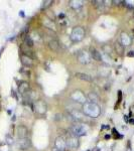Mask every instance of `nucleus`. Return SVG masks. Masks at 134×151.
<instances>
[{
  "instance_id": "1",
  "label": "nucleus",
  "mask_w": 134,
  "mask_h": 151,
  "mask_svg": "<svg viewBox=\"0 0 134 151\" xmlns=\"http://www.w3.org/2000/svg\"><path fill=\"white\" fill-rule=\"evenodd\" d=\"M83 112L85 115L91 117V118H98L101 114V108L98 104L92 103V102H86L83 105Z\"/></svg>"
},
{
  "instance_id": "2",
  "label": "nucleus",
  "mask_w": 134,
  "mask_h": 151,
  "mask_svg": "<svg viewBox=\"0 0 134 151\" xmlns=\"http://www.w3.org/2000/svg\"><path fill=\"white\" fill-rule=\"evenodd\" d=\"M70 133L73 137H81L87 134V130L83 124H75L70 128Z\"/></svg>"
},
{
  "instance_id": "3",
  "label": "nucleus",
  "mask_w": 134,
  "mask_h": 151,
  "mask_svg": "<svg viewBox=\"0 0 134 151\" xmlns=\"http://www.w3.org/2000/svg\"><path fill=\"white\" fill-rule=\"evenodd\" d=\"M85 36V30L84 28L81 27V26H76L74 29H73L72 33H71V40L75 42H78V41H81Z\"/></svg>"
},
{
  "instance_id": "4",
  "label": "nucleus",
  "mask_w": 134,
  "mask_h": 151,
  "mask_svg": "<svg viewBox=\"0 0 134 151\" xmlns=\"http://www.w3.org/2000/svg\"><path fill=\"white\" fill-rule=\"evenodd\" d=\"M71 98L74 100L75 102H78V103H81L84 105L85 103L87 102V99H86V96L84 95V93L81 91H74L71 95Z\"/></svg>"
},
{
  "instance_id": "5",
  "label": "nucleus",
  "mask_w": 134,
  "mask_h": 151,
  "mask_svg": "<svg viewBox=\"0 0 134 151\" xmlns=\"http://www.w3.org/2000/svg\"><path fill=\"white\" fill-rule=\"evenodd\" d=\"M78 62L82 65H88L91 62V55H90L89 52L82 50V52L78 53Z\"/></svg>"
},
{
  "instance_id": "6",
  "label": "nucleus",
  "mask_w": 134,
  "mask_h": 151,
  "mask_svg": "<svg viewBox=\"0 0 134 151\" xmlns=\"http://www.w3.org/2000/svg\"><path fill=\"white\" fill-rule=\"evenodd\" d=\"M55 147L61 151H65L67 149V141H66V139L63 136H58V137L55 138Z\"/></svg>"
},
{
  "instance_id": "7",
  "label": "nucleus",
  "mask_w": 134,
  "mask_h": 151,
  "mask_svg": "<svg viewBox=\"0 0 134 151\" xmlns=\"http://www.w3.org/2000/svg\"><path fill=\"white\" fill-rule=\"evenodd\" d=\"M18 148L20 150H27L31 146V140L28 137L26 138H19L17 141Z\"/></svg>"
},
{
  "instance_id": "8",
  "label": "nucleus",
  "mask_w": 134,
  "mask_h": 151,
  "mask_svg": "<svg viewBox=\"0 0 134 151\" xmlns=\"http://www.w3.org/2000/svg\"><path fill=\"white\" fill-rule=\"evenodd\" d=\"M67 148L68 149H71V150H74L76 148L79 147V140H78L77 137H70L68 138L67 140Z\"/></svg>"
},
{
  "instance_id": "9",
  "label": "nucleus",
  "mask_w": 134,
  "mask_h": 151,
  "mask_svg": "<svg viewBox=\"0 0 134 151\" xmlns=\"http://www.w3.org/2000/svg\"><path fill=\"white\" fill-rule=\"evenodd\" d=\"M20 60H21V64H22L24 67H32V65H33V60H32V58H31L29 55H21V57H20Z\"/></svg>"
},
{
  "instance_id": "10",
  "label": "nucleus",
  "mask_w": 134,
  "mask_h": 151,
  "mask_svg": "<svg viewBox=\"0 0 134 151\" xmlns=\"http://www.w3.org/2000/svg\"><path fill=\"white\" fill-rule=\"evenodd\" d=\"M29 131L28 129L23 125H19L17 127V136H18V139L19 138H26L28 135Z\"/></svg>"
},
{
  "instance_id": "11",
  "label": "nucleus",
  "mask_w": 134,
  "mask_h": 151,
  "mask_svg": "<svg viewBox=\"0 0 134 151\" xmlns=\"http://www.w3.org/2000/svg\"><path fill=\"white\" fill-rule=\"evenodd\" d=\"M35 110L40 114H45L47 112V105L43 101H37L35 104Z\"/></svg>"
},
{
  "instance_id": "12",
  "label": "nucleus",
  "mask_w": 134,
  "mask_h": 151,
  "mask_svg": "<svg viewBox=\"0 0 134 151\" xmlns=\"http://www.w3.org/2000/svg\"><path fill=\"white\" fill-rule=\"evenodd\" d=\"M48 47L52 50L53 52H60L61 50V43L60 41L57 40H50V42H48Z\"/></svg>"
},
{
  "instance_id": "13",
  "label": "nucleus",
  "mask_w": 134,
  "mask_h": 151,
  "mask_svg": "<svg viewBox=\"0 0 134 151\" xmlns=\"http://www.w3.org/2000/svg\"><path fill=\"white\" fill-rule=\"evenodd\" d=\"M121 45L123 47H128L131 45V37L126 32L121 33Z\"/></svg>"
},
{
  "instance_id": "14",
  "label": "nucleus",
  "mask_w": 134,
  "mask_h": 151,
  "mask_svg": "<svg viewBox=\"0 0 134 151\" xmlns=\"http://www.w3.org/2000/svg\"><path fill=\"white\" fill-rule=\"evenodd\" d=\"M76 78L78 79L82 80V81H86V82H92L93 79L90 75H87V74H83V73H76Z\"/></svg>"
},
{
  "instance_id": "15",
  "label": "nucleus",
  "mask_w": 134,
  "mask_h": 151,
  "mask_svg": "<svg viewBox=\"0 0 134 151\" xmlns=\"http://www.w3.org/2000/svg\"><path fill=\"white\" fill-rule=\"evenodd\" d=\"M29 90V84L27 82H21L18 86V92L20 94H24L26 93Z\"/></svg>"
},
{
  "instance_id": "16",
  "label": "nucleus",
  "mask_w": 134,
  "mask_h": 151,
  "mask_svg": "<svg viewBox=\"0 0 134 151\" xmlns=\"http://www.w3.org/2000/svg\"><path fill=\"white\" fill-rule=\"evenodd\" d=\"M91 58H94V60H97V62H102V55H101V53H100L98 50H91Z\"/></svg>"
},
{
  "instance_id": "17",
  "label": "nucleus",
  "mask_w": 134,
  "mask_h": 151,
  "mask_svg": "<svg viewBox=\"0 0 134 151\" xmlns=\"http://www.w3.org/2000/svg\"><path fill=\"white\" fill-rule=\"evenodd\" d=\"M83 5V2L81 0H71L70 1V6L74 9H79L81 8Z\"/></svg>"
},
{
  "instance_id": "18",
  "label": "nucleus",
  "mask_w": 134,
  "mask_h": 151,
  "mask_svg": "<svg viewBox=\"0 0 134 151\" xmlns=\"http://www.w3.org/2000/svg\"><path fill=\"white\" fill-rule=\"evenodd\" d=\"M115 50H116V52L117 53H119V55H123V52H124V47L122 45H121V42H119V41H116L115 42Z\"/></svg>"
},
{
  "instance_id": "19",
  "label": "nucleus",
  "mask_w": 134,
  "mask_h": 151,
  "mask_svg": "<svg viewBox=\"0 0 134 151\" xmlns=\"http://www.w3.org/2000/svg\"><path fill=\"white\" fill-rule=\"evenodd\" d=\"M88 98L91 100L92 103H95V104H97V102L99 101V97L97 96V95L95 94V93H93V92L89 93V95H88Z\"/></svg>"
},
{
  "instance_id": "20",
  "label": "nucleus",
  "mask_w": 134,
  "mask_h": 151,
  "mask_svg": "<svg viewBox=\"0 0 134 151\" xmlns=\"http://www.w3.org/2000/svg\"><path fill=\"white\" fill-rule=\"evenodd\" d=\"M24 42H25V45H27V47H32L33 45V40H32V38H31V36H26Z\"/></svg>"
},
{
  "instance_id": "21",
  "label": "nucleus",
  "mask_w": 134,
  "mask_h": 151,
  "mask_svg": "<svg viewBox=\"0 0 134 151\" xmlns=\"http://www.w3.org/2000/svg\"><path fill=\"white\" fill-rule=\"evenodd\" d=\"M5 141H6V143H7L8 145H12V144H13V142H14V141H13V138H12L10 135H6Z\"/></svg>"
},
{
  "instance_id": "22",
  "label": "nucleus",
  "mask_w": 134,
  "mask_h": 151,
  "mask_svg": "<svg viewBox=\"0 0 134 151\" xmlns=\"http://www.w3.org/2000/svg\"><path fill=\"white\" fill-rule=\"evenodd\" d=\"M50 3H53L52 0H48V1H45L43 2V8H45V7H48L50 5Z\"/></svg>"
},
{
  "instance_id": "23",
  "label": "nucleus",
  "mask_w": 134,
  "mask_h": 151,
  "mask_svg": "<svg viewBox=\"0 0 134 151\" xmlns=\"http://www.w3.org/2000/svg\"><path fill=\"white\" fill-rule=\"evenodd\" d=\"M127 55H128V57H130V58L134 57V52H133V50H131V52H129V53H127Z\"/></svg>"
},
{
  "instance_id": "24",
  "label": "nucleus",
  "mask_w": 134,
  "mask_h": 151,
  "mask_svg": "<svg viewBox=\"0 0 134 151\" xmlns=\"http://www.w3.org/2000/svg\"><path fill=\"white\" fill-rule=\"evenodd\" d=\"M53 151H61V150H58V149H57V148H53Z\"/></svg>"
},
{
  "instance_id": "25",
  "label": "nucleus",
  "mask_w": 134,
  "mask_h": 151,
  "mask_svg": "<svg viewBox=\"0 0 134 151\" xmlns=\"http://www.w3.org/2000/svg\"><path fill=\"white\" fill-rule=\"evenodd\" d=\"M20 16H24V13H23V11H20Z\"/></svg>"
},
{
  "instance_id": "26",
  "label": "nucleus",
  "mask_w": 134,
  "mask_h": 151,
  "mask_svg": "<svg viewBox=\"0 0 134 151\" xmlns=\"http://www.w3.org/2000/svg\"><path fill=\"white\" fill-rule=\"evenodd\" d=\"M130 123L131 124H134V120H133V119H131V120H130Z\"/></svg>"
}]
</instances>
